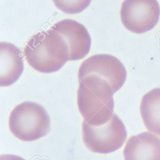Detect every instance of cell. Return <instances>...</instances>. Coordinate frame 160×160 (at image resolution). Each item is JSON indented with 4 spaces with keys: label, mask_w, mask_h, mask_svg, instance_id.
Wrapping results in <instances>:
<instances>
[{
    "label": "cell",
    "mask_w": 160,
    "mask_h": 160,
    "mask_svg": "<svg viewBox=\"0 0 160 160\" xmlns=\"http://www.w3.org/2000/svg\"><path fill=\"white\" fill-rule=\"evenodd\" d=\"M0 160H26L24 158L13 154H2L0 156Z\"/></svg>",
    "instance_id": "cell-12"
},
{
    "label": "cell",
    "mask_w": 160,
    "mask_h": 160,
    "mask_svg": "<svg viewBox=\"0 0 160 160\" xmlns=\"http://www.w3.org/2000/svg\"><path fill=\"white\" fill-rule=\"evenodd\" d=\"M83 141L87 148L95 153H111L122 147L127 131L122 121L114 114L108 121L101 125L82 123Z\"/></svg>",
    "instance_id": "cell-4"
},
{
    "label": "cell",
    "mask_w": 160,
    "mask_h": 160,
    "mask_svg": "<svg viewBox=\"0 0 160 160\" xmlns=\"http://www.w3.org/2000/svg\"><path fill=\"white\" fill-rule=\"evenodd\" d=\"M25 55L13 44L0 43V86L7 87L15 83L24 70Z\"/></svg>",
    "instance_id": "cell-8"
},
{
    "label": "cell",
    "mask_w": 160,
    "mask_h": 160,
    "mask_svg": "<svg viewBox=\"0 0 160 160\" xmlns=\"http://www.w3.org/2000/svg\"><path fill=\"white\" fill-rule=\"evenodd\" d=\"M9 128L12 133L24 141L38 140L50 131L51 119L43 107L32 102L16 106L10 114Z\"/></svg>",
    "instance_id": "cell-3"
},
{
    "label": "cell",
    "mask_w": 160,
    "mask_h": 160,
    "mask_svg": "<svg viewBox=\"0 0 160 160\" xmlns=\"http://www.w3.org/2000/svg\"><path fill=\"white\" fill-rule=\"evenodd\" d=\"M140 112L148 131L160 137V88H155L142 97Z\"/></svg>",
    "instance_id": "cell-10"
},
{
    "label": "cell",
    "mask_w": 160,
    "mask_h": 160,
    "mask_svg": "<svg viewBox=\"0 0 160 160\" xmlns=\"http://www.w3.org/2000/svg\"><path fill=\"white\" fill-rule=\"evenodd\" d=\"M160 16V5L155 0H126L121 8L122 24L129 31L137 34L154 28Z\"/></svg>",
    "instance_id": "cell-5"
},
{
    "label": "cell",
    "mask_w": 160,
    "mask_h": 160,
    "mask_svg": "<svg viewBox=\"0 0 160 160\" xmlns=\"http://www.w3.org/2000/svg\"><path fill=\"white\" fill-rule=\"evenodd\" d=\"M78 105L84 122L98 125L107 122L114 115L115 94L109 84L97 77L78 79Z\"/></svg>",
    "instance_id": "cell-1"
},
{
    "label": "cell",
    "mask_w": 160,
    "mask_h": 160,
    "mask_svg": "<svg viewBox=\"0 0 160 160\" xmlns=\"http://www.w3.org/2000/svg\"><path fill=\"white\" fill-rule=\"evenodd\" d=\"M24 55L30 66L44 73L58 72L69 61L67 45L51 29L32 36L25 46Z\"/></svg>",
    "instance_id": "cell-2"
},
{
    "label": "cell",
    "mask_w": 160,
    "mask_h": 160,
    "mask_svg": "<svg viewBox=\"0 0 160 160\" xmlns=\"http://www.w3.org/2000/svg\"><path fill=\"white\" fill-rule=\"evenodd\" d=\"M88 76L97 77L107 82L116 93L124 85L127 72L122 62L108 54H98L85 60L80 65L78 79Z\"/></svg>",
    "instance_id": "cell-6"
},
{
    "label": "cell",
    "mask_w": 160,
    "mask_h": 160,
    "mask_svg": "<svg viewBox=\"0 0 160 160\" xmlns=\"http://www.w3.org/2000/svg\"><path fill=\"white\" fill-rule=\"evenodd\" d=\"M91 1H53L59 9L66 13L73 14L83 12L89 5Z\"/></svg>",
    "instance_id": "cell-11"
},
{
    "label": "cell",
    "mask_w": 160,
    "mask_h": 160,
    "mask_svg": "<svg viewBox=\"0 0 160 160\" xmlns=\"http://www.w3.org/2000/svg\"><path fill=\"white\" fill-rule=\"evenodd\" d=\"M51 29L60 35L67 45L69 61L79 60L88 55L91 38L84 25L73 19H63L56 23Z\"/></svg>",
    "instance_id": "cell-7"
},
{
    "label": "cell",
    "mask_w": 160,
    "mask_h": 160,
    "mask_svg": "<svg viewBox=\"0 0 160 160\" xmlns=\"http://www.w3.org/2000/svg\"><path fill=\"white\" fill-rule=\"evenodd\" d=\"M124 160H160V138L145 132L130 137L123 152Z\"/></svg>",
    "instance_id": "cell-9"
}]
</instances>
